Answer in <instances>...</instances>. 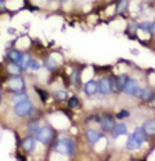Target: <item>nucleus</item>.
<instances>
[{
  "instance_id": "nucleus-1",
  "label": "nucleus",
  "mask_w": 155,
  "mask_h": 161,
  "mask_svg": "<svg viewBox=\"0 0 155 161\" xmlns=\"http://www.w3.org/2000/svg\"><path fill=\"white\" fill-rule=\"evenodd\" d=\"M74 149H76V145L72 139H61L56 145V150L62 154H69L72 156L74 153Z\"/></svg>"
},
{
  "instance_id": "nucleus-2",
  "label": "nucleus",
  "mask_w": 155,
  "mask_h": 161,
  "mask_svg": "<svg viewBox=\"0 0 155 161\" xmlns=\"http://www.w3.org/2000/svg\"><path fill=\"white\" fill-rule=\"evenodd\" d=\"M14 112H15L17 116L19 117H24V116H28L29 113L32 112V103L29 101H22V102H18L14 108Z\"/></svg>"
},
{
  "instance_id": "nucleus-3",
  "label": "nucleus",
  "mask_w": 155,
  "mask_h": 161,
  "mask_svg": "<svg viewBox=\"0 0 155 161\" xmlns=\"http://www.w3.org/2000/svg\"><path fill=\"white\" fill-rule=\"evenodd\" d=\"M52 138H54V131L51 130L50 127H45V128H43V130H40L37 134V139L41 143H50V142L52 141Z\"/></svg>"
},
{
  "instance_id": "nucleus-4",
  "label": "nucleus",
  "mask_w": 155,
  "mask_h": 161,
  "mask_svg": "<svg viewBox=\"0 0 155 161\" xmlns=\"http://www.w3.org/2000/svg\"><path fill=\"white\" fill-rule=\"evenodd\" d=\"M124 92L126 94H131V95H137L139 92V86H137V81L133 79H128L126 83H125L124 86Z\"/></svg>"
},
{
  "instance_id": "nucleus-5",
  "label": "nucleus",
  "mask_w": 155,
  "mask_h": 161,
  "mask_svg": "<svg viewBox=\"0 0 155 161\" xmlns=\"http://www.w3.org/2000/svg\"><path fill=\"white\" fill-rule=\"evenodd\" d=\"M126 80H128V77L125 75H122V76H118V77H113L111 79V88L114 90V91H121L124 88V86H125V83H126Z\"/></svg>"
},
{
  "instance_id": "nucleus-6",
  "label": "nucleus",
  "mask_w": 155,
  "mask_h": 161,
  "mask_svg": "<svg viewBox=\"0 0 155 161\" xmlns=\"http://www.w3.org/2000/svg\"><path fill=\"white\" fill-rule=\"evenodd\" d=\"M100 125H102L103 130L109 132V131H111L114 128V119L110 114H104L100 119Z\"/></svg>"
},
{
  "instance_id": "nucleus-7",
  "label": "nucleus",
  "mask_w": 155,
  "mask_h": 161,
  "mask_svg": "<svg viewBox=\"0 0 155 161\" xmlns=\"http://www.w3.org/2000/svg\"><path fill=\"white\" fill-rule=\"evenodd\" d=\"M98 90L100 91V94L103 95H107L111 91V83H110L109 79H102L100 83L98 84Z\"/></svg>"
},
{
  "instance_id": "nucleus-8",
  "label": "nucleus",
  "mask_w": 155,
  "mask_h": 161,
  "mask_svg": "<svg viewBox=\"0 0 155 161\" xmlns=\"http://www.w3.org/2000/svg\"><path fill=\"white\" fill-rule=\"evenodd\" d=\"M10 88L13 91H15V92H19V91L24 90V80L21 77H14L10 81Z\"/></svg>"
},
{
  "instance_id": "nucleus-9",
  "label": "nucleus",
  "mask_w": 155,
  "mask_h": 161,
  "mask_svg": "<svg viewBox=\"0 0 155 161\" xmlns=\"http://www.w3.org/2000/svg\"><path fill=\"white\" fill-rule=\"evenodd\" d=\"M140 142H139V139L135 136V135H132V136H129L128 139V142H126V147L129 150H135V149H139L140 147Z\"/></svg>"
},
{
  "instance_id": "nucleus-10",
  "label": "nucleus",
  "mask_w": 155,
  "mask_h": 161,
  "mask_svg": "<svg viewBox=\"0 0 155 161\" xmlns=\"http://www.w3.org/2000/svg\"><path fill=\"white\" fill-rule=\"evenodd\" d=\"M84 91H85V94H88V95H94L98 91V83L88 81L85 86H84Z\"/></svg>"
},
{
  "instance_id": "nucleus-11",
  "label": "nucleus",
  "mask_w": 155,
  "mask_h": 161,
  "mask_svg": "<svg viewBox=\"0 0 155 161\" xmlns=\"http://www.w3.org/2000/svg\"><path fill=\"white\" fill-rule=\"evenodd\" d=\"M143 130H144L146 134L155 135V120H148V121H146L144 125H143Z\"/></svg>"
},
{
  "instance_id": "nucleus-12",
  "label": "nucleus",
  "mask_w": 155,
  "mask_h": 161,
  "mask_svg": "<svg viewBox=\"0 0 155 161\" xmlns=\"http://www.w3.org/2000/svg\"><path fill=\"white\" fill-rule=\"evenodd\" d=\"M99 138H100V135H99V132H96V131H94V130L87 131V139L89 141V143L95 145L99 141Z\"/></svg>"
},
{
  "instance_id": "nucleus-13",
  "label": "nucleus",
  "mask_w": 155,
  "mask_h": 161,
  "mask_svg": "<svg viewBox=\"0 0 155 161\" xmlns=\"http://www.w3.org/2000/svg\"><path fill=\"white\" fill-rule=\"evenodd\" d=\"M111 132L114 136H120V135L126 134V125H125V124H117V125H114Z\"/></svg>"
},
{
  "instance_id": "nucleus-14",
  "label": "nucleus",
  "mask_w": 155,
  "mask_h": 161,
  "mask_svg": "<svg viewBox=\"0 0 155 161\" xmlns=\"http://www.w3.org/2000/svg\"><path fill=\"white\" fill-rule=\"evenodd\" d=\"M22 146H24V149L25 150H28V152H30V150L35 147V139H33L32 136H29L26 138L24 142H22Z\"/></svg>"
},
{
  "instance_id": "nucleus-15",
  "label": "nucleus",
  "mask_w": 155,
  "mask_h": 161,
  "mask_svg": "<svg viewBox=\"0 0 155 161\" xmlns=\"http://www.w3.org/2000/svg\"><path fill=\"white\" fill-rule=\"evenodd\" d=\"M137 95L142 98V99H150V98L152 97V91H150V90H147V88L146 90H142V91L139 90Z\"/></svg>"
},
{
  "instance_id": "nucleus-16",
  "label": "nucleus",
  "mask_w": 155,
  "mask_h": 161,
  "mask_svg": "<svg viewBox=\"0 0 155 161\" xmlns=\"http://www.w3.org/2000/svg\"><path fill=\"white\" fill-rule=\"evenodd\" d=\"M133 135H135V136L139 139V142H140V143H143V142H146V132H144V130H143V128H142V130H140V128H139V130H136V132H135Z\"/></svg>"
},
{
  "instance_id": "nucleus-17",
  "label": "nucleus",
  "mask_w": 155,
  "mask_h": 161,
  "mask_svg": "<svg viewBox=\"0 0 155 161\" xmlns=\"http://www.w3.org/2000/svg\"><path fill=\"white\" fill-rule=\"evenodd\" d=\"M8 55H10L11 59H13V62H15V64H18V62H21V58H22V57H21V54L18 53L17 50L10 51V54H8Z\"/></svg>"
},
{
  "instance_id": "nucleus-18",
  "label": "nucleus",
  "mask_w": 155,
  "mask_h": 161,
  "mask_svg": "<svg viewBox=\"0 0 155 161\" xmlns=\"http://www.w3.org/2000/svg\"><path fill=\"white\" fill-rule=\"evenodd\" d=\"M21 62H22L21 69H26L29 68V64H30V58H29V55H24L21 58Z\"/></svg>"
},
{
  "instance_id": "nucleus-19",
  "label": "nucleus",
  "mask_w": 155,
  "mask_h": 161,
  "mask_svg": "<svg viewBox=\"0 0 155 161\" xmlns=\"http://www.w3.org/2000/svg\"><path fill=\"white\" fill-rule=\"evenodd\" d=\"M54 97H55V99H58V101H63L67 98V94L63 92V91H58V92L54 94Z\"/></svg>"
},
{
  "instance_id": "nucleus-20",
  "label": "nucleus",
  "mask_w": 155,
  "mask_h": 161,
  "mask_svg": "<svg viewBox=\"0 0 155 161\" xmlns=\"http://www.w3.org/2000/svg\"><path fill=\"white\" fill-rule=\"evenodd\" d=\"M69 108H72V109H76V108H78V99L77 98H70L69 99Z\"/></svg>"
},
{
  "instance_id": "nucleus-21",
  "label": "nucleus",
  "mask_w": 155,
  "mask_h": 161,
  "mask_svg": "<svg viewBox=\"0 0 155 161\" xmlns=\"http://www.w3.org/2000/svg\"><path fill=\"white\" fill-rule=\"evenodd\" d=\"M29 66H30L33 70H37V69L40 68V64L37 61H33V59H30V64H29Z\"/></svg>"
},
{
  "instance_id": "nucleus-22",
  "label": "nucleus",
  "mask_w": 155,
  "mask_h": 161,
  "mask_svg": "<svg viewBox=\"0 0 155 161\" xmlns=\"http://www.w3.org/2000/svg\"><path fill=\"white\" fill-rule=\"evenodd\" d=\"M22 101H26V95H17V97H14V102L18 103V102H22Z\"/></svg>"
},
{
  "instance_id": "nucleus-23",
  "label": "nucleus",
  "mask_w": 155,
  "mask_h": 161,
  "mask_svg": "<svg viewBox=\"0 0 155 161\" xmlns=\"http://www.w3.org/2000/svg\"><path fill=\"white\" fill-rule=\"evenodd\" d=\"M29 130H30L32 132H36V131L39 130V124L35 123V121H32L30 124H29Z\"/></svg>"
},
{
  "instance_id": "nucleus-24",
  "label": "nucleus",
  "mask_w": 155,
  "mask_h": 161,
  "mask_svg": "<svg viewBox=\"0 0 155 161\" xmlns=\"http://www.w3.org/2000/svg\"><path fill=\"white\" fill-rule=\"evenodd\" d=\"M126 8V0H121L120 4H118V11H124V10Z\"/></svg>"
},
{
  "instance_id": "nucleus-25",
  "label": "nucleus",
  "mask_w": 155,
  "mask_h": 161,
  "mask_svg": "<svg viewBox=\"0 0 155 161\" xmlns=\"http://www.w3.org/2000/svg\"><path fill=\"white\" fill-rule=\"evenodd\" d=\"M8 70H10V72H13V73H18V72L21 70V68H18L15 64H11L10 66H8Z\"/></svg>"
},
{
  "instance_id": "nucleus-26",
  "label": "nucleus",
  "mask_w": 155,
  "mask_h": 161,
  "mask_svg": "<svg viewBox=\"0 0 155 161\" xmlns=\"http://www.w3.org/2000/svg\"><path fill=\"white\" fill-rule=\"evenodd\" d=\"M37 92H39V95H40V98H41V101H47V97H48V94H47L45 91L37 90Z\"/></svg>"
},
{
  "instance_id": "nucleus-27",
  "label": "nucleus",
  "mask_w": 155,
  "mask_h": 161,
  "mask_svg": "<svg viewBox=\"0 0 155 161\" xmlns=\"http://www.w3.org/2000/svg\"><path fill=\"white\" fill-rule=\"evenodd\" d=\"M55 66H56V64H55V61H54V59H48V62H47V68L54 69Z\"/></svg>"
},
{
  "instance_id": "nucleus-28",
  "label": "nucleus",
  "mask_w": 155,
  "mask_h": 161,
  "mask_svg": "<svg viewBox=\"0 0 155 161\" xmlns=\"http://www.w3.org/2000/svg\"><path fill=\"white\" fill-rule=\"evenodd\" d=\"M128 116H129V113H128L126 110H122V112H120V113L117 114L118 119H122V117H128Z\"/></svg>"
},
{
  "instance_id": "nucleus-29",
  "label": "nucleus",
  "mask_w": 155,
  "mask_h": 161,
  "mask_svg": "<svg viewBox=\"0 0 155 161\" xmlns=\"http://www.w3.org/2000/svg\"><path fill=\"white\" fill-rule=\"evenodd\" d=\"M148 29H150L151 33H155V22H154V24H151L150 26H148Z\"/></svg>"
},
{
  "instance_id": "nucleus-30",
  "label": "nucleus",
  "mask_w": 155,
  "mask_h": 161,
  "mask_svg": "<svg viewBox=\"0 0 155 161\" xmlns=\"http://www.w3.org/2000/svg\"><path fill=\"white\" fill-rule=\"evenodd\" d=\"M0 6H3V0H0Z\"/></svg>"
}]
</instances>
